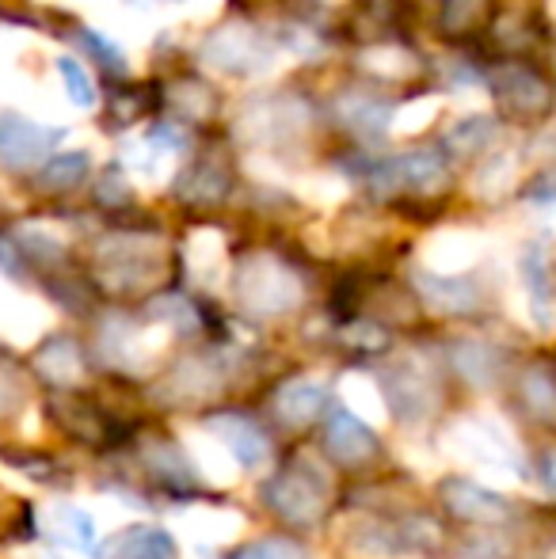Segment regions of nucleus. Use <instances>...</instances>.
<instances>
[{"label":"nucleus","instance_id":"obj_42","mask_svg":"<svg viewBox=\"0 0 556 559\" xmlns=\"http://www.w3.org/2000/svg\"><path fill=\"white\" fill-rule=\"evenodd\" d=\"M435 111H438V104H409V107H401V111L393 115V126H389V130H397V133H416V130H423V126L430 122V118H435Z\"/></svg>","mask_w":556,"mask_h":559},{"label":"nucleus","instance_id":"obj_4","mask_svg":"<svg viewBox=\"0 0 556 559\" xmlns=\"http://www.w3.org/2000/svg\"><path fill=\"white\" fill-rule=\"evenodd\" d=\"M324 499H328V479H324V468L317 461H297L294 472L286 476H275L268 484V502L275 507V514H282L286 522L294 525H309L320 518L324 510Z\"/></svg>","mask_w":556,"mask_h":559},{"label":"nucleus","instance_id":"obj_3","mask_svg":"<svg viewBox=\"0 0 556 559\" xmlns=\"http://www.w3.org/2000/svg\"><path fill=\"white\" fill-rule=\"evenodd\" d=\"M206 69L225 76H263L275 69V46L271 38H260L248 23H229L202 46Z\"/></svg>","mask_w":556,"mask_h":559},{"label":"nucleus","instance_id":"obj_51","mask_svg":"<svg viewBox=\"0 0 556 559\" xmlns=\"http://www.w3.org/2000/svg\"><path fill=\"white\" fill-rule=\"evenodd\" d=\"M15 396H20V392H15L12 373H4V369H0V415H8V412H12Z\"/></svg>","mask_w":556,"mask_h":559},{"label":"nucleus","instance_id":"obj_53","mask_svg":"<svg viewBox=\"0 0 556 559\" xmlns=\"http://www.w3.org/2000/svg\"><path fill=\"white\" fill-rule=\"evenodd\" d=\"M0 271L15 274V255H12V248H8V243H0Z\"/></svg>","mask_w":556,"mask_h":559},{"label":"nucleus","instance_id":"obj_52","mask_svg":"<svg viewBox=\"0 0 556 559\" xmlns=\"http://www.w3.org/2000/svg\"><path fill=\"white\" fill-rule=\"evenodd\" d=\"M355 343H366V346H381V332H370V328H355V332H347Z\"/></svg>","mask_w":556,"mask_h":559},{"label":"nucleus","instance_id":"obj_13","mask_svg":"<svg viewBox=\"0 0 556 559\" xmlns=\"http://www.w3.org/2000/svg\"><path fill=\"white\" fill-rule=\"evenodd\" d=\"M416 289L419 297L435 312H450V317H465L481 305V289L461 274H442V271H416Z\"/></svg>","mask_w":556,"mask_h":559},{"label":"nucleus","instance_id":"obj_17","mask_svg":"<svg viewBox=\"0 0 556 559\" xmlns=\"http://www.w3.org/2000/svg\"><path fill=\"white\" fill-rule=\"evenodd\" d=\"M179 533L187 540H199V545H225L245 530V518L233 514V510H217V507H191L176 518Z\"/></svg>","mask_w":556,"mask_h":559},{"label":"nucleus","instance_id":"obj_32","mask_svg":"<svg viewBox=\"0 0 556 559\" xmlns=\"http://www.w3.org/2000/svg\"><path fill=\"white\" fill-rule=\"evenodd\" d=\"M111 559H176V540L164 530H138L115 548Z\"/></svg>","mask_w":556,"mask_h":559},{"label":"nucleus","instance_id":"obj_22","mask_svg":"<svg viewBox=\"0 0 556 559\" xmlns=\"http://www.w3.org/2000/svg\"><path fill=\"white\" fill-rule=\"evenodd\" d=\"M453 366H458V373L465 377L469 384L488 389L499 377V354H496V346L481 343V338H461V343L453 346Z\"/></svg>","mask_w":556,"mask_h":559},{"label":"nucleus","instance_id":"obj_7","mask_svg":"<svg viewBox=\"0 0 556 559\" xmlns=\"http://www.w3.org/2000/svg\"><path fill=\"white\" fill-rule=\"evenodd\" d=\"M168 335L171 332L164 324L138 328V324H130L127 317H111L104 324V338H99V346H104L107 361H115V366L141 369L145 361L156 358V350H164Z\"/></svg>","mask_w":556,"mask_h":559},{"label":"nucleus","instance_id":"obj_48","mask_svg":"<svg viewBox=\"0 0 556 559\" xmlns=\"http://www.w3.org/2000/svg\"><path fill=\"white\" fill-rule=\"evenodd\" d=\"M222 4H225V0H179V8H184V15H187L191 23L214 20V15L222 12Z\"/></svg>","mask_w":556,"mask_h":559},{"label":"nucleus","instance_id":"obj_50","mask_svg":"<svg viewBox=\"0 0 556 559\" xmlns=\"http://www.w3.org/2000/svg\"><path fill=\"white\" fill-rule=\"evenodd\" d=\"M537 476H542V484L556 495V445L542 453V461H537Z\"/></svg>","mask_w":556,"mask_h":559},{"label":"nucleus","instance_id":"obj_30","mask_svg":"<svg viewBox=\"0 0 556 559\" xmlns=\"http://www.w3.org/2000/svg\"><path fill=\"white\" fill-rule=\"evenodd\" d=\"M340 115H343V122H347L355 133H363V138H381V133L393 126V115H389V107L370 104V99H363V96L343 99Z\"/></svg>","mask_w":556,"mask_h":559},{"label":"nucleus","instance_id":"obj_11","mask_svg":"<svg viewBox=\"0 0 556 559\" xmlns=\"http://www.w3.org/2000/svg\"><path fill=\"white\" fill-rule=\"evenodd\" d=\"M442 499H446V507H450V514L465 518V522H476V525H499L514 514L504 495L488 491V487L473 484V479H446Z\"/></svg>","mask_w":556,"mask_h":559},{"label":"nucleus","instance_id":"obj_1","mask_svg":"<svg viewBox=\"0 0 556 559\" xmlns=\"http://www.w3.org/2000/svg\"><path fill=\"white\" fill-rule=\"evenodd\" d=\"M96 266L111 289H145L164 274V243L138 233L107 236L96 251Z\"/></svg>","mask_w":556,"mask_h":559},{"label":"nucleus","instance_id":"obj_40","mask_svg":"<svg viewBox=\"0 0 556 559\" xmlns=\"http://www.w3.org/2000/svg\"><path fill=\"white\" fill-rule=\"evenodd\" d=\"M20 243H23V251H31L35 259H58L61 255V236L54 233V228H46V225H23L20 228Z\"/></svg>","mask_w":556,"mask_h":559},{"label":"nucleus","instance_id":"obj_9","mask_svg":"<svg viewBox=\"0 0 556 559\" xmlns=\"http://www.w3.org/2000/svg\"><path fill=\"white\" fill-rule=\"evenodd\" d=\"M492 92L507 111L522 118H537L553 107V88L527 66H499L492 73Z\"/></svg>","mask_w":556,"mask_h":559},{"label":"nucleus","instance_id":"obj_12","mask_svg":"<svg viewBox=\"0 0 556 559\" xmlns=\"http://www.w3.org/2000/svg\"><path fill=\"white\" fill-rule=\"evenodd\" d=\"M206 430L225 449H229L233 461H237L240 468H263V464H268L271 445H268V438H263V430L256 427V423L240 419V415H214V419L206 423Z\"/></svg>","mask_w":556,"mask_h":559},{"label":"nucleus","instance_id":"obj_47","mask_svg":"<svg viewBox=\"0 0 556 559\" xmlns=\"http://www.w3.org/2000/svg\"><path fill=\"white\" fill-rule=\"evenodd\" d=\"M153 138L161 141L164 148H171V153H176V156L191 148V133H187V130H176V126H171V122H161V126H156Z\"/></svg>","mask_w":556,"mask_h":559},{"label":"nucleus","instance_id":"obj_38","mask_svg":"<svg viewBox=\"0 0 556 559\" xmlns=\"http://www.w3.org/2000/svg\"><path fill=\"white\" fill-rule=\"evenodd\" d=\"M81 46L99 61V66L115 69V73H127V50H122L119 38L107 35L104 27H84L81 31Z\"/></svg>","mask_w":556,"mask_h":559},{"label":"nucleus","instance_id":"obj_46","mask_svg":"<svg viewBox=\"0 0 556 559\" xmlns=\"http://www.w3.org/2000/svg\"><path fill=\"white\" fill-rule=\"evenodd\" d=\"M130 199V179L119 176V171H107L104 179H99V202H107V206H119V202Z\"/></svg>","mask_w":556,"mask_h":559},{"label":"nucleus","instance_id":"obj_24","mask_svg":"<svg viewBox=\"0 0 556 559\" xmlns=\"http://www.w3.org/2000/svg\"><path fill=\"white\" fill-rule=\"evenodd\" d=\"M340 392H343V404H347L358 419H366L370 427L386 423L389 404H386V392H381V384L374 381V377L347 373V377H343V384H340Z\"/></svg>","mask_w":556,"mask_h":559},{"label":"nucleus","instance_id":"obj_44","mask_svg":"<svg viewBox=\"0 0 556 559\" xmlns=\"http://www.w3.org/2000/svg\"><path fill=\"white\" fill-rule=\"evenodd\" d=\"M145 461L153 464V468H161L168 479H184V472H187L184 461H179V449H168V445H161V442L145 449Z\"/></svg>","mask_w":556,"mask_h":559},{"label":"nucleus","instance_id":"obj_29","mask_svg":"<svg viewBox=\"0 0 556 559\" xmlns=\"http://www.w3.org/2000/svg\"><path fill=\"white\" fill-rule=\"evenodd\" d=\"M522 400L534 412V419L556 423V373L549 366H534L522 377Z\"/></svg>","mask_w":556,"mask_h":559},{"label":"nucleus","instance_id":"obj_41","mask_svg":"<svg viewBox=\"0 0 556 559\" xmlns=\"http://www.w3.org/2000/svg\"><path fill=\"white\" fill-rule=\"evenodd\" d=\"M171 104H176L179 115H187V118H206L214 111L206 88H199V84H179V88H171Z\"/></svg>","mask_w":556,"mask_h":559},{"label":"nucleus","instance_id":"obj_36","mask_svg":"<svg viewBox=\"0 0 556 559\" xmlns=\"http://www.w3.org/2000/svg\"><path fill=\"white\" fill-rule=\"evenodd\" d=\"M176 191L191 202H217L225 194V176L217 164H199V168H191L184 179H179Z\"/></svg>","mask_w":556,"mask_h":559},{"label":"nucleus","instance_id":"obj_19","mask_svg":"<svg viewBox=\"0 0 556 559\" xmlns=\"http://www.w3.org/2000/svg\"><path fill=\"white\" fill-rule=\"evenodd\" d=\"M324 400H328L324 384L312 381V377H294V381H286L275 392V412L289 427H305V423H312L324 412Z\"/></svg>","mask_w":556,"mask_h":559},{"label":"nucleus","instance_id":"obj_39","mask_svg":"<svg viewBox=\"0 0 556 559\" xmlns=\"http://www.w3.org/2000/svg\"><path fill=\"white\" fill-rule=\"evenodd\" d=\"M511 183H514V156L511 153L488 156L484 168L476 171V194H484V199H496V194H504Z\"/></svg>","mask_w":556,"mask_h":559},{"label":"nucleus","instance_id":"obj_16","mask_svg":"<svg viewBox=\"0 0 556 559\" xmlns=\"http://www.w3.org/2000/svg\"><path fill=\"white\" fill-rule=\"evenodd\" d=\"M374 445L378 442H374L370 423L358 419L351 407H335V412L328 415V453H332L335 461L358 464L374 453Z\"/></svg>","mask_w":556,"mask_h":559},{"label":"nucleus","instance_id":"obj_6","mask_svg":"<svg viewBox=\"0 0 556 559\" xmlns=\"http://www.w3.org/2000/svg\"><path fill=\"white\" fill-rule=\"evenodd\" d=\"M305 130H309V107H305L301 99H289V96L260 99V104L248 107L237 122L240 138L260 141V145H279V141H289Z\"/></svg>","mask_w":556,"mask_h":559},{"label":"nucleus","instance_id":"obj_23","mask_svg":"<svg viewBox=\"0 0 556 559\" xmlns=\"http://www.w3.org/2000/svg\"><path fill=\"white\" fill-rule=\"evenodd\" d=\"M496 138H499L496 118L492 115H469V118H461V122L450 126V133H446V148H450L453 156H481L496 145Z\"/></svg>","mask_w":556,"mask_h":559},{"label":"nucleus","instance_id":"obj_35","mask_svg":"<svg viewBox=\"0 0 556 559\" xmlns=\"http://www.w3.org/2000/svg\"><path fill=\"white\" fill-rule=\"evenodd\" d=\"M297 194L312 206H340L347 199V179L343 176H332V171H312V176H301L297 179Z\"/></svg>","mask_w":556,"mask_h":559},{"label":"nucleus","instance_id":"obj_14","mask_svg":"<svg viewBox=\"0 0 556 559\" xmlns=\"http://www.w3.org/2000/svg\"><path fill=\"white\" fill-rule=\"evenodd\" d=\"M522 286H527V301H530V312L542 328H553V317H556V282H553V266H549V255H545L542 243H530L522 251Z\"/></svg>","mask_w":556,"mask_h":559},{"label":"nucleus","instance_id":"obj_10","mask_svg":"<svg viewBox=\"0 0 556 559\" xmlns=\"http://www.w3.org/2000/svg\"><path fill=\"white\" fill-rule=\"evenodd\" d=\"M389 400L386 404L393 407V415L401 423H423L430 419V412L438 407V392L430 384V377L423 373L416 361H397L389 369Z\"/></svg>","mask_w":556,"mask_h":559},{"label":"nucleus","instance_id":"obj_43","mask_svg":"<svg viewBox=\"0 0 556 559\" xmlns=\"http://www.w3.org/2000/svg\"><path fill=\"white\" fill-rule=\"evenodd\" d=\"M233 559H305V552L294 540H260V545L240 548Z\"/></svg>","mask_w":556,"mask_h":559},{"label":"nucleus","instance_id":"obj_26","mask_svg":"<svg viewBox=\"0 0 556 559\" xmlns=\"http://www.w3.org/2000/svg\"><path fill=\"white\" fill-rule=\"evenodd\" d=\"M92 171V156L84 148H58L50 153V160L43 164L38 179H43L46 191H69V187L84 183Z\"/></svg>","mask_w":556,"mask_h":559},{"label":"nucleus","instance_id":"obj_37","mask_svg":"<svg viewBox=\"0 0 556 559\" xmlns=\"http://www.w3.org/2000/svg\"><path fill=\"white\" fill-rule=\"evenodd\" d=\"M171 392L176 396H206L217 389V373L210 369V361H184V366L171 373Z\"/></svg>","mask_w":556,"mask_h":559},{"label":"nucleus","instance_id":"obj_34","mask_svg":"<svg viewBox=\"0 0 556 559\" xmlns=\"http://www.w3.org/2000/svg\"><path fill=\"white\" fill-rule=\"evenodd\" d=\"M149 317L156 320V324H164L168 332H199V312L191 309V301L179 294H168V297H156L153 305H149Z\"/></svg>","mask_w":556,"mask_h":559},{"label":"nucleus","instance_id":"obj_45","mask_svg":"<svg viewBox=\"0 0 556 559\" xmlns=\"http://www.w3.org/2000/svg\"><path fill=\"white\" fill-rule=\"evenodd\" d=\"M275 43L286 46V50L297 53V58H312V53H320V43L305 27H282V35L275 38Z\"/></svg>","mask_w":556,"mask_h":559},{"label":"nucleus","instance_id":"obj_21","mask_svg":"<svg viewBox=\"0 0 556 559\" xmlns=\"http://www.w3.org/2000/svg\"><path fill=\"white\" fill-rule=\"evenodd\" d=\"M187 453H191L194 468L202 472L206 479H214V484H233V476H237L240 464L233 461V453L217 442L210 430H199V435H187Z\"/></svg>","mask_w":556,"mask_h":559},{"label":"nucleus","instance_id":"obj_25","mask_svg":"<svg viewBox=\"0 0 556 559\" xmlns=\"http://www.w3.org/2000/svg\"><path fill=\"white\" fill-rule=\"evenodd\" d=\"M397 179L416 191H438L446 183V160L435 153V148H412V153L397 156L393 160Z\"/></svg>","mask_w":556,"mask_h":559},{"label":"nucleus","instance_id":"obj_27","mask_svg":"<svg viewBox=\"0 0 556 559\" xmlns=\"http://www.w3.org/2000/svg\"><path fill=\"white\" fill-rule=\"evenodd\" d=\"M54 73L61 76V88H66L69 107H76V111H92V107L99 104L96 81H92V73L73 58V53H58V58H54Z\"/></svg>","mask_w":556,"mask_h":559},{"label":"nucleus","instance_id":"obj_2","mask_svg":"<svg viewBox=\"0 0 556 559\" xmlns=\"http://www.w3.org/2000/svg\"><path fill=\"white\" fill-rule=\"evenodd\" d=\"M237 301L252 317H282L301 301V278L275 255H248L237 266Z\"/></svg>","mask_w":556,"mask_h":559},{"label":"nucleus","instance_id":"obj_20","mask_svg":"<svg viewBox=\"0 0 556 559\" xmlns=\"http://www.w3.org/2000/svg\"><path fill=\"white\" fill-rule=\"evenodd\" d=\"M187 259V271L199 286H222V274H225V236L217 228H199L191 233L184 248Z\"/></svg>","mask_w":556,"mask_h":559},{"label":"nucleus","instance_id":"obj_5","mask_svg":"<svg viewBox=\"0 0 556 559\" xmlns=\"http://www.w3.org/2000/svg\"><path fill=\"white\" fill-rule=\"evenodd\" d=\"M61 141L58 130H46L23 111H0V168L31 171L50 156V148Z\"/></svg>","mask_w":556,"mask_h":559},{"label":"nucleus","instance_id":"obj_28","mask_svg":"<svg viewBox=\"0 0 556 559\" xmlns=\"http://www.w3.org/2000/svg\"><path fill=\"white\" fill-rule=\"evenodd\" d=\"M38 373L50 377L54 384H76L84 373V361H81V350H76V343H69V338H58V343H50L43 354H38Z\"/></svg>","mask_w":556,"mask_h":559},{"label":"nucleus","instance_id":"obj_18","mask_svg":"<svg viewBox=\"0 0 556 559\" xmlns=\"http://www.w3.org/2000/svg\"><path fill=\"white\" fill-rule=\"evenodd\" d=\"M171 160H176V153H171V148H164L156 138L122 141V164H127V171L138 179V183H149V187L168 183Z\"/></svg>","mask_w":556,"mask_h":559},{"label":"nucleus","instance_id":"obj_49","mask_svg":"<svg viewBox=\"0 0 556 559\" xmlns=\"http://www.w3.org/2000/svg\"><path fill=\"white\" fill-rule=\"evenodd\" d=\"M476 4H481V0H450V12H446V23H450V27H465V23L476 15Z\"/></svg>","mask_w":556,"mask_h":559},{"label":"nucleus","instance_id":"obj_8","mask_svg":"<svg viewBox=\"0 0 556 559\" xmlns=\"http://www.w3.org/2000/svg\"><path fill=\"white\" fill-rule=\"evenodd\" d=\"M38 530L66 552H96L99 548V522L88 507L76 502H50L38 510Z\"/></svg>","mask_w":556,"mask_h":559},{"label":"nucleus","instance_id":"obj_31","mask_svg":"<svg viewBox=\"0 0 556 559\" xmlns=\"http://www.w3.org/2000/svg\"><path fill=\"white\" fill-rule=\"evenodd\" d=\"M473 263V243L458 233H442L427 243V266L442 274H458Z\"/></svg>","mask_w":556,"mask_h":559},{"label":"nucleus","instance_id":"obj_33","mask_svg":"<svg viewBox=\"0 0 556 559\" xmlns=\"http://www.w3.org/2000/svg\"><path fill=\"white\" fill-rule=\"evenodd\" d=\"M358 61H363V69H370V73L393 76V81H404V76L416 73V58H412L409 50H401V46H370V50L358 53Z\"/></svg>","mask_w":556,"mask_h":559},{"label":"nucleus","instance_id":"obj_15","mask_svg":"<svg viewBox=\"0 0 556 559\" xmlns=\"http://www.w3.org/2000/svg\"><path fill=\"white\" fill-rule=\"evenodd\" d=\"M50 324V312H46L43 301L35 297H23L15 289H8L0 282V335H8L12 343H35L38 335Z\"/></svg>","mask_w":556,"mask_h":559}]
</instances>
